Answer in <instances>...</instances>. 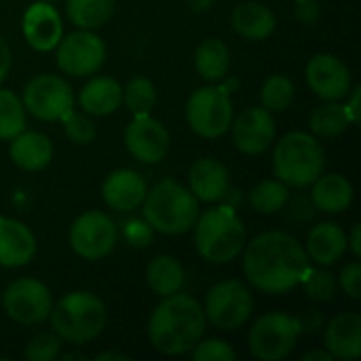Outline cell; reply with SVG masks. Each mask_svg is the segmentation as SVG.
Masks as SVG:
<instances>
[{
	"instance_id": "obj_1",
	"label": "cell",
	"mask_w": 361,
	"mask_h": 361,
	"mask_svg": "<svg viewBox=\"0 0 361 361\" xmlns=\"http://www.w3.org/2000/svg\"><path fill=\"white\" fill-rule=\"evenodd\" d=\"M241 269L247 283L269 296H281L300 286L311 260L305 245L283 231H267L243 247Z\"/></svg>"
},
{
	"instance_id": "obj_2",
	"label": "cell",
	"mask_w": 361,
	"mask_h": 361,
	"mask_svg": "<svg viewBox=\"0 0 361 361\" xmlns=\"http://www.w3.org/2000/svg\"><path fill=\"white\" fill-rule=\"evenodd\" d=\"M205 328L207 319L203 305L180 290L165 296L150 313L148 338L159 353L167 357H182L188 355L205 336Z\"/></svg>"
},
{
	"instance_id": "obj_3",
	"label": "cell",
	"mask_w": 361,
	"mask_h": 361,
	"mask_svg": "<svg viewBox=\"0 0 361 361\" xmlns=\"http://www.w3.org/2000/svg\"><path fill=\"white\" fill-rule=\"evenodd\" d=\"M195 247L199 256L212 264H228L237 260L247 243V228L239 212L216 203L199 212L195 222Z\"/></svg>"
},
{
	"instance_id": "obj_4",
	"label": "cell",
	"mask_w": 361,
	"mask_h": 361,
	"mask_svg": "<svg viewBox=\"0 0 361 361\" xmlns=\"http://www.w3.org/2000/svg\"><path fill=\"white\" fill-rule=\"evenodd\" d=\"M142 207V218L154 233L176 237L192 231L199 218V201L188 186L173 178H165L148 188Z\"/></svg>"
},
{
	"instance_id": "obj_5",
	"label": "cell",
	"mask_w": 361,
	"mask_h": 361,
	"mask_svg": "<svg viewBox=\"0 0 361 361\" xmlns=\"http://www.w3.org/2000/svg\"><path fill=\"white\" fill-rule=\"evenodd\" d=\"M49 322L61 343L87 345L106 330L108 309L104 300L93 292L76 290L53 302Z\"/></svg>"
},
{
	"instance_id": "obj_6",
	"label": "cell",
	"mask_w": 361,
	"mask_h": 361,
	"mask_svg": "<svg viewBox=\"0 0 361 361\" xmlns=\"http://www.w3.org/2000/svg\"><path fill=\"white\" fill-rule=\"evenodd\" d=\"M326 148L311 131H290L273 150V173L290 188H309L326 171Z\"/></svg>"
},
{
	"instance_id": "obj_7",
	"label": "cell",
	"mask_w": 361,
	"mask_h": 361,
	"mask_svg": "<svg viewBox=\"0 0 361 361\" xmlns=\"http://www.w3.org/2000/svg\"><path fill=\"white\" fill-rule=\"evenodd\" d=\"M302 334L300 319L286 311H269L250 328L247 347L254 360L281 361L290 357Z\"/></svg>"
},
{
	"instance_id": "obj_8",
	"label": "cell",
	"mask_w": 361,
	"mask_h": 361,
	"mask_svg": "<svg viewBox=\"0 0 361 361\" xmlns=\"http://www.w3.org/2000/svg\"><path fill=\"white\" fill-rule=\"evenodd\" d=\"M235 118L231 95L216 82H207L186 99V123L203 140L222 137Z\"/></svg>"
},
{
	"instance_id": "obj_9",
	"label": "cell",
	"mask_w": 361,
	"mask_h": 361,
	"mask_svg": "<svg viewBox=\"0 0 361 361\" xmlns=\"http://www.w3.org/2000/svg\"><path fill=\"white\" fill-rule=\"evenodd\" d=\"M203 313L205 319L220 332H235L254 313L252 290L239 279L218 281L205 294Z\"/></svg>"
},
{
	"instance_id": "obj_10",
	"label": "cell",
	"mask_w": 361,
	"mask_h": 361,
	"mask_svg": "<svg viewBox=\"0 0 361 361\" xmlns=\"http://www.w3.org/2000/svg\"><path fill=\"white\" fill-rule=\"evenodd\" d=\"M68 241L72 252L89 262H97L102 258H106L108 254H112V250L116 247L118 241V228L116 222L99 212V209H91L80 214L68 233Z\"/></svg>"
},
{
	"instance_id": "obj_11",
	"label": "cell",
	"mask_w": 361,
	"mask_h": 361,
	"mask_svg": "<svg viewBox=\"0 0 361 361\" xmlns=\"http://www.w3.org/2000/svg\"><path fill=\"white\" fill-rule=\"evenodd\" d=\"M21 102L25 112L34 118L55 123L74 108V91L70 82L57 74H38L25 82Z\"/></svg>"
},
{
	"instance_id": "obj_12",
	"label": "cell",
	"mask_w": 361,
	"mask_h": 361,
	"mask_svg": "<svg viewBox=\"0 0 361 361\" xmlns=\"http://www.w3.org/2000/svg\"><path fill=\"white\" fill-rule=\"evenodd\" d=\"M51 290L36 277H21L6 286L2 294L4 313L21 326H38L49 319L53 309Z\"/></svg>"
},
{
	"instance_id": "obj_13",
	"label": "cell",
	"mask_w": 361,
	"mask_h": 361,
	"mask_svg": "<svg viewBox=\"0 0 361 361\" xmlns=\"http://www.w3.org/2000/svg\"><path fill=\"white\" fill-rule=\"evenodd\" d=\"M57 68L76 78H85L95 74L106 61V42L95 30H76L68 36H61L55 47Z\"/></svg>"
},
{
	"instance_id": "obj_14",
	"label": "cell",
	"mask_w": 361,
	"mask_h": 361,
	"mask_svg": "<svg viewBox=\"0 0 361 361\" xmlns=\"http://www.w3.org/2000/svg\"><path fill=\"white\" fill-rule=\"evenodd\" d=\"M233 144L241 154L256 157L267 152L277 137V125L273 112L262 106H250L233 118L231 129Z\"/></svg>"
},
{
	"instance_id": "obj_15",
	"label": "cell",
	"mask_w": 361,
	"mask_h": 361,
	"mask_svg": "<svg viewBox=\"0 0 361 361\" xmlns=\"http://www.w3.org/2000/svg\"><path fill=\"white\" fill-rule=\"evenodd\" d=\"M125 146L135 161L157 165L169 154L171 140L167 127L159 118L152 114H137L125 129Z\"/></svg>"
},
{
	"instance_id": "obj_16",
	"label": "cell",
	"mask_w": 361,
	"mask_h": 361,
	"mask_svg": "<svg viewBox=\"0 0 361 361\" xmlns=\"http://www.w3.org/2000/svg\"><path fill=\"white\" fill-rule=\"evenodd\" d=\"M305 78L311 91L324 102H343L353 87L349 66L332 53L313 55L305 68Z\"/></svg>"
},
{
	"instance_id": "obj_17",
	"label": "cell",
	"mask_w": 361,
	"mask_h": 361,
	"mask_svg": "<svg viewBox=\"0 0 361 361\" xmlns=\"http://www.w3.org/2000/svg\"><path fill=\"white\" fill-rule=\"evenodd\" d=\"M21 32L25 42L38 51V53H49L55 51L63 36V23L59 11L53 6V2L38 0L30 4L23 13L21 19Z\"/></svg>"
},
{
	"instance_id": "obj_18",
	"label": "cell",
	"mask_w": 361,
	"mask_h": 361,
	"mask_svg": "<svg viewBox=\"0 0 361 361\" xmlns=\"http://www.w3.org/2000/svg\"><path fill=\"white\" fill-rule=\"evenodd\" d=\"M146 192H148L146 180L135 169H127V167L110 171L102 184L104 203L121 214H129L137 209L144 203Z\"/></svg>"
},
{
	"instance_id": "obj_19",
	"label": "cell",
	"mask_w": 361,
	"mask_h": 361,
	"mask_svg": "<svg viewBox=\"0 0 361 361\" xmlns=\"http://www.w3.org/2000/svg\"><path fill=\"white\" fill-rule=\"evenodd\" d=\"M228 167L214 157L195 161L188 169V188L203 203H220L231 188Z\"/></svg>"
},
{
	"instance_id": "obj_20",
	"label": "cell",
	"mask_w": 361,
	"mask_h": 361,
	"mask_svg": "<svg viewBox=\"0 0 361 361\" xmlns=\"http://www.w3.org/2000/svg\"><path fill=\"white\" fill-rule=\"evenodd\" d=\"M38 250L36 237L27 224L0 216V267L19 269L34 260Z\"/></svg>"
},
{
	"instance_id": "obj_21",
	"label": "cell",
	"mask_w": 361,
	"mask_h": 361,
	"mask_svg": "<svg viewBox=\"0 0 361 361\" xmlns=\"http://www.w3.org/2000/svg\"><path fill=\"white\" fill-rule=\"evenodd\" d=\"M326 351L341 361H355L361 357V315L355 311L332 317L324 330Z\"/></svg>"
},
{
	"instance_id": "obj_22",
	"label": "cell",
	"mask_w": 361,
	"mask_h": 361,
	"mask_svg": "<svg viewBox=\"0 0 361 361\" xmlns=\"http://www.w3.org/2000/svg\"><path fill=\"white\" fill-rule=\"evenodd\" d=\"M305 252H307L309 260H313L319 267L336 264L347 254V233H345V228L341 224L332 222V220L315 224L311 228L309 237H307Z\"/></svg>"
},
{
	"instance_id": "obj_23",
	"label": "cell",
	"mask_w": 361,
	"mask_h": 361,
	"mask_svg": "<svg viewBox=\"0 0 361 361\" xmlns=\"http://www.w3.org/2000/svg\"><path fill=\"white\" fill-rule=\"evenodd\" d=\"M8 142V157L21 171H42L53 161V142L40 131L23 129Z\"/></svg>"
},
{
	"instance_id": "obj_24",
	"label": "cell",
	"mask_w": 361,
	"mask_h": 361,
	"mask_svg": "<svg viewBox=\"0 0 361 361\" xmlns=\"http://www.w3.org/2000/svg\"><path fill=\"white\" fill-rule=\"evenodd\" d=\"M311 203L322 214H343L353 203V184L336 171H324L311 184Z\"/></svg>"
},
{
	"instance_id": "obj_25",
	"label": "cell",
	"mask_w": 361,
	"mask_h": 361,
	"mask_svg": "<svg viewBox=\"0 0 361 361\" xmlns=\"http://www.w3.org/2000/svg\"><path fill=\"white\" fill-rule=\"evenodd\" d=\"M78 106L89 116H108L123 106V85L112 76H91L78 93Z\"/></svg>"
},
{
	"instance_id": "obj_26",
	"label": "cell",
	"mask_w": 361,
	"mask_h": 361,
	"mask_svg": "<svg viewBox=\"0 0 361 361\" xmlns=\"http://www.w3.org/2000/svg\"><path fill=\"white\" fill-rule=\"evenodd\" d=\"M231 23H233V30L241 38H245L250 42H260V40H267L269 36H273V32L277 27V17L267 4L247 0V2H241L235 6V11L231 15Z\"/></svg>"
},
{
	"instance_id": "obj_27",
	"label": "cell",
	"mask_w": 361,
	"mask_h": 361,
	"mask_svg": "<svg viewBox=\"0 0 361 361\" xmlns=\"http://www.w3.org/2000/svg\"><path fill=\"white\" fill-rule=\"evenodd\" d=\"M146 281L157 296L165 298V296H171L184 288L186 271L178 258H173L169 254H159L148 262Z\"/></svg>"
},
{
	"instance_id": "obj_28",
	"label": "cell",
	"mask_w": 361,
	"mask_h": 361,
	"mask_svg": "<svg viewBox=\"0 0 361 361\" xmlns=\"http://www.w3.org/2000/svg\"><path fill=\"white\" fill-rule=\"evenodd\" d=\"M195 68L205 82H218L226 76L231 68V51L226 42L216 36L201 40L195 49Z\"/></svg>"
},
{
	"instance_id": "obj_29",
	"label": "cell",
	"mask_w": 361,
	"mask_h": 361,
	"mask_svg": "<svg viewBox=\"0 0 361 361\" xmlns=\"http://www.w3.org/2000/svg\"><path fill=\"white\" fill-rule=\"evenodd\" d=\"M351 127L343 102H324L309 116V129L319 140H330L343 135Z\"/></svg>"
},
{
	"instance_id": "obj_30",
	"label": "cell",
	"mask_w": 361,
	"mask_h": 361,
	"mask_svg": "<svg viewBox=\"0 0 361 361\" xmlns=\"http://www.w3.org/2000/svg\"><path fill=\"white\" fill-rule=\"evenodd\" d=\"M116 0H66L70 21L80 30L102 27L114 13Z\"/></svg>"
},
{
	"instance_id": "obj_31",
	"label": "cell",
	"mask_w": 361,
	"mask_h": 361,
	"mask_svg": "<svg viewBox=\"0 0 361 361\" xmlns=\"http://www.w3.org/2000/svg\"><path fill=\"white\" fill-rule=\"evenodd\" d=\"M288 199H290V186H286L277 178L258 182L247 195L252 209L262 216H275V214L283 212Z\"/></svg>"
},
{
	"instance_id": "obj_32",
	"label": "cell",
	"mask_w": 361,
	"mask_h": 361,
	"mask_svg": "<svg viewBox=\"0 0 361 361\" xmlns=\"http://www.w3.org/2000/svg\"><path fill=\"white\" fill-rule=\"evenodd\" d=\"M27 125V112L23 108L21 97L0 87V140L8 142L15 135H19Z\"/></svg>"
},
{
	"instance_id": "obj_33",
	"label": "cell",
	"mask_w": 361,
	"mask_h": 361,
	"mask_svg": "<svg viewBox=\"0 0 361 361\" xmlns=\"http://www.w3.org/2000/svg\"><path fill=\"white\" fill-rule=\"evenodd\" d=\"M296 97V85L286 74H273L264 80L260 89V102L262 108H267L273 114L286 112Z\"/></svg>"
},
{
	"instance_id": "obj_34",
	"label": "cell",
	"mask_w": 361,
	"mask_h": 361,
	"mask_svg": "<svg viewBox=\"0 0 361 361\" xmlns=\"http://www.w3.org/2000/svg\"><path fill=\"white\" fill-rule=\"evenodd\" d=\"M123 104L127 110L137 116V114H150L152 108L157 106V87L150 78L146 76H133L125 87H123Z\"/></svg>"
},
{
	"instance_id": "obj_35",
	"label": "cell",
	"mask_w": 361,
	"mask_h": 361,
	"mask_svg": "<svg viewBox=\"0 0 361 361\" xmlns=\"http://www.w3.org/2000/svg\"><path fill=\"white\" fill-rule=\"evenodd\" d=\"M300 286L305 288V294L313 302H330V300H334V296L338 292L336 277L326 267H319V264L307 269Z\"/></svg>"
},
{
	"instance_id": "obj_36",
	"label": "cell",
	"mask_w": 361,
	"mask_h": 361,
	"mask_svg": "<svg viewBox=\"0 0 361 361\" xmlns=\"http://www.w3.org/2000/svg\"><path fill=\"white\" fill-rule=\"evenodd\" d=\"M59 121H61L63 131H66L70 142H74L78 146H85V144H91L95 140L97 129H95L93 118L87 112H78V110L70 108Z\"/></svg>"
},
{
	"instance_id": "obj_37",
	"label": "cell",
	"mask_w": 361,
	"mask_h": 361,
	"mask_svg": "<svg viewBox=\"0 0 361 361\" xmlns=\"http://www.w3.org/2000/svg\"><path fill=\"white\" fill-rule=\"evenodd\" d=\"M59 353H61V338L55 332L34 334L23 349V357L27 361H53L59 357Z\"/></svg>"
},
{
	"instance_id": "obj_38",
	"label": "cell",
	"mask_w": 361,
	"mask_h": 361,
	"mask_svg": "<svg viewBox=\"0 0 361 361\" xmlns=\"http://www.w3.org/2000/svg\"><path fill=\"white\" fill-rule=\"evenodd\" d=\"M195 361H235L237 351L220 338H201L190 351Z\"/></svg>"
},
{
	"instance_id": "obj_39",
	"label": "cell",
	"mask_w": 361,
	"mask_h": 361,
	"mask_svg": "<svg viewBox=\"0 0 361 361\" xmlns=\"http://www.w3.org/2000/svg\"><path fill=\"white\" fill-rule=\"evenodd\" d=\"M123 237L131 247L142 250V247H148L152 243L154 231L150 228V224L144 218H131L123 226Z\"/></svg>"
},
{
	"instance_id": "obj_40",
	"label": "cell",
	"mask_w": 361,
	"mask_h": 361,
	"mask_svg": "<svg viewBox=\"0 0 361 361\" xmlns=\"http://www.w3.org/2000/svg\"><path fill=\"white\" fill-rule=\"evenodd\" d=\"M336 281L351 300H361V264L357 260L345 264Z\"/></svg>"
},
{
	"instance_id": "obj_41",
	"label": "cell",
	"mask_w": 361,
	"mask_h": 361,
	"mask_svg": "<svg viewBox=\"0 0 361 361\" xmlns=\"http://www.w3.org/2000/svg\"><path fill=\"white\" fill-rule=\"evenodd\" d=\"M294 17L302 25H317L322 19V6L317 0H294Z\"/></svg>"
},
{
	"instance_id": "obj_42",
	"label": "cell",
	"mask_w": 361,
	"mask_h": 361,
	"mask_svg": "<svg viewBox=\"0 0 361 361\" xmlns=\"http://www.w3.org/2000/svg\"><path fill=\"white\" fill-rule=\"evenodd\" d=\"M360 95H361V87H351V91L347 93V97L343 99L345 104V110H347V116H349V121H351V125H357L360 123Z\"/></svg>"
},
{
	"instance_id": "obj_43",
	"label": "cell",
	"mask_w": 361,
	"mask_h": 361,
	"mask_svg": "<svg viewBox=\"0 0 361 361\" xmlns=\"http://www.w3.org/2000/svg\"><path fill=\"white\" fill-rule=\"evenodd\" d=\"M11 63H13V55H11V47L4 40V36L0 34V82L8 76L11 72Z\"/></svg>"
},
{
	"instance_id": "obj_44",
	"label": "cell",
	"mask_w": 361,
	"mask_h": 361,
	"mask_svg": "<svg viewBox=\"0 0 361 361\" xmlns=\"http://www.w3.org/2000/svg\"><path fill=\"white\" fill-rule=\"evenodd\" d=\"M298 319H300V326H302V334L305 332L315 334V332H319V328H324V315L319 311H311V315L298 317Z\"/></svg>"
},
{
	"instance_id": "obj_45",
	"label": "cell",
	"mask_w": 361,
	"mask_h": 361,
	"mask_svg": "<svg viewBox=\"0 0 361 361\" xmlns=\"http://www.w3.org/2000/svg\"><path fill=\"white\" fill-rule=\"evenodd\" d=\"M347 252H351L353 258L361 256V224H355L351 235H347Z\"/></svg>"
},
{
	"instance_id": "obj_46",
	"label": "cell",
	"mask_w": 361,
	"mask_h": 361,
	"mask_svg": "<svg viewBox=\"0 0 361 361\" xmlns=\"http://www.w3.org/2000/svg\"><path fill=\"white\" fill-rule=\"evenodd\" d=\"M241 201H243L241 190H239V188H235V186H231V188H228V192L224 195V199H222L220 203H222V205H228V207H233V209H239Z\"/></svg>"
},
{
	"instance_id": "obj_47",
	"label": "cell",
	"mask_w": 361,
	"mask_h": 361,
	"mask_svg": "<svg viewBox=\"0 0 361 361\" xmlns=\"http://www.w3.org/2000/svg\"><path fill=\"white\" fill-rule=\"evenodd\" d=\"M216 85H220L228 95H233L235 91H239V87H241V80L237 78V76H231V74H226V76H222Z\"/></svg>"
},
{
	"instance_id": "obj_48",
	"label": "cell",
	"mask_w": 361,
	"mask_h": 361,
	"mask_svg": "<svg viewBox=\"0 0 361 361\" xmlns=\"http://www.w3.org/2000/svg\"><path fill=\"white\" fill-rule=\"evenodd\" d=\"M302 361H334V357L324 349V351H309V353H305Z\"/></svg>"
},
{
	"instance_id": "obj_49",
	"label": "cell",
	"mask_w": 361,
	"mask_h": 361,
	"mask_svg": "<svg viewBox=\"0 0 361 361\" xmlns=\"http://www.w3.org/2000/svg\"><path fill=\"white\" fill-rule=\"evenodd\" d=\"M216 0H188V6L195 11V13H207L212 6H214Z\"/></svg>"
},
{
	"instance_id": "obj_50",
	"label": "cell",
	"mask_w": 361,
	"mask_h": 361,
	"mask_svg": "<svg viewBox=\"0 0 361 361\" xmlns=\"http://www.w3.org/2000/svg\"><path fill=\"white\" fill-rule=\"evenodd\" d=\"M95 360L97 361H127L129 360V355H125V353H116V351H104V353H97V355H95Z\"/></svg>"
},
{
	"instance_id": "obj_51",
	"label": "cell",
	"mask_w": 361,
	"mask_h": 361,
	"mask_svg": "<svg viewBox=\"0 0 361 361\" xmlns=\"http://www.w3.org/2000/svg\"><path fill=\"white\" fill-rule=\"evenodd\" d=\"M59 360H61V361L87 360V355H82V353H74V351H72V353H63V355H61V353H59Z\"/></svg>"
},
{
	"instance_id": "obj_52",
	"label": "cell",
	"mask_w": 361,
	"mask_h": 361,
	"mask_svg": "<svg viewBox=\"0 0 361 361\" xmlns=\"http://www.w3.org/2000/svg\"><path fill=\"white\" fill-rule=\"evenodd\" d=\"M44 2H59V0H44Z\"/></svg>"
}]
</instances>
